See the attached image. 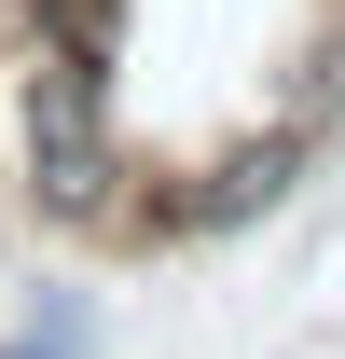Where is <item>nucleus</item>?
I'll return each mask as SVG.
<instances>
[{
	"label": "nucleus",
	"instance_id": "nucleus-2",
	"mask_svg": "<svg viewBox=\"0 0 345 359\" xmlns=\"http://www.w3.org/2000/svg\"><path fill=\"white\" fill-rule=\"evenodd\" d=\"M0 359H83V304H42V332H14Z\"/></svg>",
	"mask_w": 345,
	"mask_h": 359
},
{
	"label": "nucleus",
	"instance_id": "nucleus-1",
	"mask_svg": "<svg viewBox=\"0 0 345 359\" xmlns=\"http://www.w3.org/2000/svg\"><path fill=\"white\" fill-rule=\"evenodd\" d=\"M28 180H42V208H69V222H97L111 180H125V152H111V97H97V55H69V42L28 69Z\"/></svg>",
	"mask_w": 345,
	"mask_h": 359
}]
</instances>
